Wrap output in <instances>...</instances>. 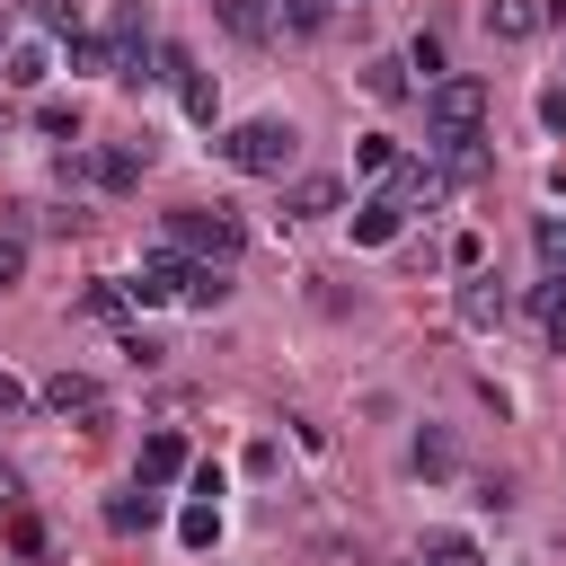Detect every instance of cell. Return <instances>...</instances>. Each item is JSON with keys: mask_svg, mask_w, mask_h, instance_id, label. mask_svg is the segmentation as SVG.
<instances>
[{"mask_svg": "<svg viewBox=\"0 0 566 566\" xmlns=\"http://www.w3.org/2000/svg\"><path fill=\"white\" fill-rule=\"evenodd\" d=\"M292 150H301V133H292V124H274V115H248V124H230V133H221V159H230L239 177H283V168H292Z\"/></svg>", "mask_w": 566, "mask_h": 566, "instance_id": "obj_1", "label": "cell"}, {"mask_svg": "<svg viewBox=\"0 0 566 566\" xmlns=\"http://www.w3.org/2000/svg\"><path fill=\"white\" fill-rule=\"evenodd\" d=\"M424 124H433V142H469V133L486 124V80L442 71V80L424 88Z\"/></svg>", "mask_w": 566, "mask_h": 566, "instance_id": "obj_2", "label": "cell"}, {"mask_svg": "<svg viewBox=\"0 0 566 566\" xmlns=\"http://www.w3.org/2000/svg\"><path fill=\"white\" fill-rule=\"evenodd\" d=\"M239 212L230 203H186V212H168V248L177 256H239Z\"/></svg>", "mask_w": 566, "mask_h": 566, "instance_id": "obj_3", "label": "cell"}, {"mask_svg": "<svg viewBox=\"0 0 566 566\" xmlns=\"http://www.w3.org/2000/svg\"><path fill=\"white\" fill-rule=\"evenodd\" d=\"M44 407H53V416H88V424H106V389H97L88 371H53V380H44Z\"/></svg>", "mask_w": 566, "mask_h": 566, "instance_id": "obj_4", "label": "cell"}, {"mask_svg": "<svg viewBox=\"0 0 566 566\" xmlns=\"http://www.w3.org/2000/svg\"><path fill=\"white\" fill-rule=\"evenodd\" d=\"M142 53H150V18H142V0H124L115 9V80H150Z\"/></svg>", "mask_w": 566, "mask_h": 566, "instance_id": "obj_5", "label": "cell"}, {"mask_svg": "<svg viewBox=\"0 0 566 566\" xmlns=\"http://www.w3.org/2000/svg\"><path fill=\"white\" fill-rule=\"evenodd\" d=\"M142 168H150V142H115V150H97V159H88V177H97L106 195H124Z\"/></svg>", "mask_w": 566, "mask_h": 566, "instance_id": "obj_6", "label": "cell"}, {"mask_svg": "<svg viewBox=\"0 0 566 566\" xmlns=\"http://www.w3.org/2000/svg\"><path fill=\"white\" fill-rule=\"evenodd\" d=\"M460 327H504V283L495 274H469L460 283Z\"/></svg>", "mask_w": 566, "mask_h": 566, "instance_id": "obj_7", "label": "cell"}, {"mask_svg": "<svg viewBox=\"0 0 566 566\" xmlns=\"http://www.w3.org/2000/svg\"><path fill=\"white\" fill-rule=\"evenodd\" d=\"M212 18H221L239 44H265V35H274V0H212Z\"/></svg>", "mask_w": 566, "mask_h": 566, "instance_id": "obj_8", "label": "cell"}, {"mask_svg": "<svg viewBox=\"0 0 566 566\" xmlns=\"http://www.w3.org/2000/svg\"><path fill=\"white\" fill-rule=\"evenodd\" d=\"M442 186H451V177L424 168V159H398V168H389V203H433Z\"/></svg>", "mask_w": 566, "mask_h": 566, "instance_id": "obj_9", "label": "cell"}, {"mask_svg": "<svg viewBox=\"0 0 566 566\" xmlns=\"http://www.w3.org/2000/svg\"><path fill=\"white\" fill-rule=\"evenodd\" d=\"M336 203H345V186H336V177H301V186L283 195V212H292V221H327Z\"/></svg>", "mask_w": 566, "mask_h": 566, "instance_id": "obj_10", "label": "cell"}, {"mask_svg": "<svg viewBox=\"0 0 566 566\" xmlns=\"http://www.w3.org/2000/svg\"><path fill=\"white\" fill-rule=\"evenodd\" d=\"M398 221H407V203H389V195H371V203L354 212V248H389V239H398Z\"/></svg>", "mask_w": 566, "mask_h": 566, "instance_id": "obj_11", "label": "cell"}, {"mask_svg": "<svg viewBox=\"0 0 566 566\" xmlns=\"http://www.w3.org/2000/svg\"><path fill=\"white\" fill-rule=\"evenodd\" d=\"M186 469H195V460H186L177 433H150V442H142V486H168V478H186Z\"/></svg>", "mask_w": 566, "mask_h": 566, "instance_id": "obj_12", "label": "cell"}, {"mask_svg": "<svg viewBox=\"0 0 566 566\" xmlns=\"http://www.w3.org/2000/svg\"><path fill=\"white\" fill-rule=\"evenodd\" d=\"M531 318H539L548 354H566V283H557V274H548V283H531Z\"/></svg>", "mask_w": 566, "mask_h": 566, "instance_id": "obj_13", "label": "cell"}, {"mask_svg": "<svg viewBox=\"0 0 566 566\" xmlns=\"http://www.w3.org/2000/svg\"><path fill=\"white\" fill-rule=\"evenodd\" d=\"M44 80H53V44H44V35L9 44V88H44Z\"/></svg>", "mask_w": 566, "mask_h": 566, "instance_id": "obj_14", "label": "cell"}, {"mask_svg": "<svg viewBox=\"0 0 566 566\" xmlns=\"http://www.w3.org/2000/svg\"><path fill=\"white\" fill-rule=\"evenodd\" d=\"M150 522H159V495H150V486H133V495H115V504H106V531H124V539H133V531H150Z\"/></svg>", "mask_w": 566, "mask_h": 566, "instance_id": "obj_15", "label": "cell"}, {"mask_svg": "<svg viewBox=\"0 0 566 566\" xmlns=\"http://www.w3.org/2000/svg\"><path fill=\"white\" fill-rule=\"evenodd\" d=\"M531 27H539V9H531V0H486V35H495V44H522Z\"/></svg>", "mask_w": 566, "mask_h": 566, "instance_id": "obj_16", "label": "cell"}, {"mask_svg": "<svg viewBox=\"0 0 566 566\" xmlns=\"http://www.w3.org/2000/svg\"><path fill=\"white\" fill-rule=\"evenodd\" d=\"M424 566H486L469 531H424Z\"/></svg>", "mask_w": 566, "mask_h": 566, "instance_id": "obj_17", "label": "cell"}, {"mask_svg": "<svg viewBox=\"0 0 566 566\" xmlns=\"http://www.w3.org/2000/svg\"><path fill=\"white\" fill-rule=\"evenodd\" d=\"M177 292H186L195 310H221V301H230V274H221V265H186V283H177Z\"/></svg>", "mask_w": 566, "mask_h": 566, "instance_id": "obj_18", "label": "cell"}, {"mask_svg": "<svg viewBox=\"0 0 566 566\" xmlns=\"http://www.w3.org/2000/svg\"><path fill=\"white\" fill-rule=\"evenodd\" d=\"M177 539H186V548H212V539H221V504H212V495L186 504V513H177Z\"/></svg>", "mask_w": 566, "mask_h": 566, "instance_id": "obj_19", "label": "cell"}, {"mask_svg": "<svg viewBox=\"0 0 566 566\" xmlns=\"http://www.w3.org/2000/svg\"><path fill=\"white\" fill-rule=\"evenodd\" d=\"M35 124H44L53 142H80V106H71V97H44V106H35Z\"/></svg>", "mask_w": 566, "mask_h": 566, "instance_id": "obj_20", "label": "cell"}, {"mask_svg": "<svg viewBox=\"0 0 566 566\" xmlns=\"http://www.w3.org/2000/svg\"><path fill=\"white\" fill-rule=\"evenodd\" d=\"M274 18H283L292 35H318V27H327V0H274Z\"/></svg>", "mask_w": 566, "mask_h": 566, "instance_id": "obj_21", "label": "cell"}, {"mask_svg": "<svg viewBox=\"0 0 566 566\" xmlns=\"http://www.w3.org/2000/svg\"><path fill=\"white\" fill-rule=\"evenodd\" d=\"M177 97H186V115H195V124H212V106H221V97H212V80H203V71H186V80H177Z\"/></svg>", "mask_w": 566, "mask_h": 566, "instance_id": "obj_22", "label": "cell"}, {"mask_svg": "<svg viewBox=\"0 0 566 566\" xmlns=\"http://www.w3.org/2000/svg\"><path fill=\"white\" fill-rule=\"evenodd\" d=\"M451 460H460V451H451V433H416V469H433V478H451Z\"/></svg>", "mask_w": 566, "mask_h": 566, "instance_id": "obj_23", "label": "cell"}, {"mask_svg": "<svg viewBox=\"0 0 566 566\" xmlns=\"http://www.w3.org/2000/svg\"><path fill=\"white\" fill-rule=\"evenodd\" d=\"M363 88H371V97H407V62H371Z\"/></svg>", "mask_w": 566, "mask_h": 566, "instance_id": "obj_24", "label": "cell"}, {"mask_svg": "<svg viewBox=\"0 0 566 566\" xmlns=\"http://www.w3.org/2000/svg\"><path fill=\"white\" fill-rule=\"evenodd\" d=\"M71 71H115V53L97 35H71Z\"/></svg>", "mask_w": 566, "mask_h": 566, "instance_id": "obj_25", "label": "cell"}, {"mask_svg": "<svg viewBox=\"0 0 566 566\" xmlns=\"http://www.w3.org/2000/svg\"><path fill=\"white\" fill-rule=\"evenodd\" d=\"M407 71H424V88H433V80H442V44L416 35V44H407Z\"/></svg>", "mask_w": 566, "mask_h": 566, "instance_id": "obj_26", "label": "cell"}, {"mask_svg": "<svg viewBox=\"0 0 566 566\" xmlns=\"http://www.w3.org/2000/svg\"><path fill=\"white\" fill-rule=\"evenodd\" d=\"M354 159L380 177V168H398V142H389V133H363V150H354Z\"/></svg>", "mask_w": 566, "mask_h": 566, "instance_id": "obj_27", "label": "cell"}, {"mask_svg": "<svg viewBox=\"0 0 566 566\" xmlns=\"http://www.w3.org/2000/svg\"><path fill=\"white\" fill-rule=\"evenodd\" d=\"M9 548L35 557V548H44V522H35V513H9Z\"/></svg>", "mask_w": 566, "mask_h": 566, "instance_id": "obj_28", "label": "cell"}, {"mask_svg": "<svg viewBox=\"0 0 566 566\" xmlns=\"http://www.w3.org/2000/svg\"><path fill=\"white\" fill-rule=\"evenodd\" d=\"M531 239H539V265H548V274H557V265H566V221H539V230H531Z\"/></svg>", "mask_w": 566, "mask_h": 566, "instance_id": "obj_29", "label": "cell"}, {"mask_svg": "<svg viewBox=\"0 0 566 566\" xmlns=\"http://www.w3.org/2000/svg\"><path fill=\"white\" fill-rule=\"evenodd\" d=\"M18 274H27V239H0V292H9Z\"/></svg>", "mask_w": 566, "mask_h": 566, "instance_id": "obj_30", "label": "cell"}, {"mask_svg": "<svg viewBox=\"0 0 566 566\" xmlns=\"http://www.w3.org/2000/svg\"><path fill=\"white\" fill-rule=\"evenodd\" d=\"M539 124H548V133H566V88H548V97H539Z\"/></svg>", "mask_w": 566, "mask_h": 566, "instance_id": "obj_31", "label": "cell"}, {"mask_svg": "<svg viewBox=\"0 0 566 566\" xmlns=\"http://www.w3.org/2000/svg\"><path fill=\"white\" fill-rule=\"evenodd\" d=\"M18 407H27V380H18V371H0V416H18Z\"/></svg>", "mask_w": 566, "mask_h": 566, "instance_id": "obj_32", "label": "cell"}, {"mask_svg": "<svg viewBox=\"0 0 566 566\" xmlns=\"http://www.w3.org/2000/svg\"><path fill=\"white\" fill-rule=\"evenodd\" d=\"M9 495H18V469H9V460H0V504H9Z\"/></svg>", "mask_w": 566, "mask_h": 566, "instance_id": "obj_33", "label": "cell"}, {"mask_svg": "<svg viewBox=\"0 0 566 566\" xmlns=\"http://www.w3.org/2000/svg\"><path fill=\"white\" fill-rule=\"evenodd\" d=\"M0 150H9V115H0Z\"/></svg>", "mask_w": 566, "mask_h": 566, "instance_id": "obj_34", "label": "cell"}, {"mask_svg": "<svg viewBox=\"0 0 566 566\" xmlns=\"http://www.w3.org/2000/svg\"><path fill=\"white\" fill-rule=\"evenodd\" d=\"M557 283H566V265H557Z\"/></svg>", "mask_w": 566, "mask_h": 566, "instance_id": "obj_35", "label": "cell"}]
</instances>
